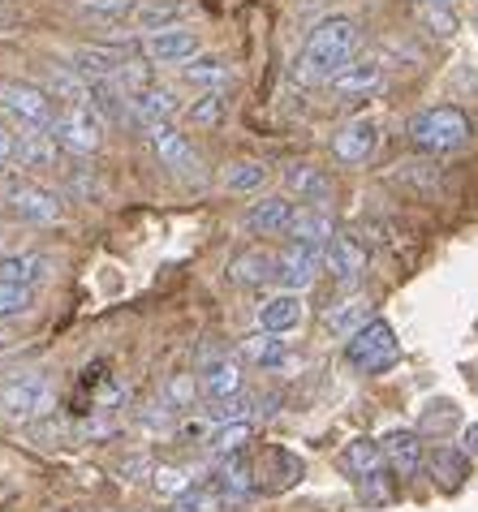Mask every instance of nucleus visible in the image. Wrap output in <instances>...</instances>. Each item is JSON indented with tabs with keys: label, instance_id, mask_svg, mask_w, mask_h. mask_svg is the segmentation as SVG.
I'll use <instances>...</instances> for the list:
<instances>
[{
	"label": "nucleus",
	"instance_id": "nucleus-1",
	"mask_svg": "<svg viewBox=\"0 0 478 512\" xmlns=\"http://www.w3.org/2000/svg\"><path fill=\"white\" fill-rule=\"evenodd\" d=\"M362 44V26L354 18H323L293 61V78L302 87H323L341 74L345 65H354V52Z\"/></svg>",
	"mask_w": 478,
	"mask_h": 512
},
{
	"label": "nucleus",
	"instance_id": "nucleus-2",
	"mask_svg": "<svg viewBox=\"0 0 478 512\" xmlns=\"http://www.w3.org/2000/svg\"><path fill=\"white\" fill-rule=\"evenodd\" d=\"M405 134H410V142L418 151L427 155H448V151H461L470 142V117L453 104H440V108H423L414 112L410 125H405Z\"/></svg>",
	"mask_w": 478,
	"mask_h": 512
},
{
	"label": "nucleus",
	"instance_id": "nucleus-3",
	"mask_svg": "<svg viewBox=\"0 0 478 512\" xmlns=\"http://www.w3.org/2000/svg\"><path fill=\"white\" fill-rule=\"evenodd\" d=\"M397 358H401V340L384 319H371L358 336L345 340V362L358 375H379L388 366H397Z\"/></svg>",
	"mask_w": 478,
	"mask_h": 512
},
{
	"label": "nucleus",
	"instance_id": "nucleus-4",
	"mask_svg": "<svg viewBox=\"0 0 478 512\" xmlns=\"http://www.w3.org/2000/svg\"><path fill=\"white\" fill-rule=\"evenodd\" d=\"M48 134L56 138V147L91 155V151L104 147V112L91 108V104H74L65 112H56V121L48 125Z\"/></svg>",
	"mask_w": 478,
	"mask_h": 512
},
{
	"label": "nucleus",
	"instance_id": "nucleus-5",
	"mask_svg": "<svg viewBox=\"0 0 478 512\" xmlns=\"http://www.w3.org/2000/svg\"><path fill=\"white\" fill-rule=\"evenodd\" d=\"M52 409V383L48 379H13L5 392H0V414H9L13 422H31L44 418Z\"/></svg>",
	"mask_w": 478,
	"mask_h": 512
},
{
	"label": "nucleus",
	"instance_id": "nucleus-6",
	"mask_svg": "<svg viewBox=\"0 0 478 512\" xmlns=\"http://www.w3.org/2000/svg\"><path fill=\"white\" fill-rule=\"evenodd\" d=\"M0 108L13 112L22 125H52V99L44 87H31V82H0Z\"/></svg>",
	"mask_w": 478,
	"mask_h": 512
},
{
	"label": "nucleus",
	"instance_id": "nucleus-7",
	"mask_svg": "<svg viewBox=\"0 0 478 512\" xmlns=\"http://www.w3.org/2000/svg\"><path fill=\"white\" fill-rule=\"evenodd\" d=\"M319 267H323V250L315 246H289L276 254V284L285 293H302V289H311L315 276H319Z\"/></svg>",
	"mask_w": 478,
	"mask_h": 512
},
{
	"label": "nucleus",
	"instance_id": "nucleus-8",
	"mask_svg": "<svg viewBox=\"0 0 478 512\" xmlns=\"http://www.w3.org/2000/svg\"><path fill=\"white\" fill-rule=\"evenodd\" d=\"M323 272L336 284H358L367 276V246L358 237H341L336 233L328 246H323Z\"/></svg>",
	"mask_w": 478,
	"mask_h": 512
},
{
	"label": "nucleus",
	"instance_id": "nucleus-9",
	"mask_svg": "<svg viewBox=\"0 0 478 512\" xmlns=\"http://www.w3.org/2000/svg\"><path fill=\"white\" fill-rule=\"evenodd\" d=\"M379 147V125L375 117H354L332 134V155L341 164H367Z\"/></svg>",
	"mask_w": 478,
	"mask_h": 512
},
{
	"label": "nucleus",
	"instance_id": "nucleus-10",
	"mask_svg": "<svg viewBox=\"0 0 478 512\" xmlns=\"http://www.w3.org/2000/svg\"><path fill=\"white\" fill-rule=\"evenodd\" d=\"M9 211L22 224H39V229H48V224L61 220V198H56L52 190H44V186L22 181V186L9 190Z\"/></svg>",
	"mask_w": 478,
	"mask_h": 512
},
{
	"label": "nucleus",
	"instance_id": "nucleus-11",
	"mask_svg": "<svg viewBox=\"0 0 478 512\" xmlns=\"http://www.w3.org/2000/svg\"><path fill=\"white\" fill-rule=\"evenodd\" d=\"M147 138H151V151L160 155V164H164V168H173V173L199 181V155H194V147L173 130V125H168V121H156V125L147 130Z\"/></svg>",
	"mask_w": 478,
	"mask_h": 512
},
{
	"label": "nucleus",
	"instance_id": "nucleus-12",
	"mask_svg": "<svg viewBox=\"0 0 478 512\" xmlns=\"http://www.w3.org/2000/svg\"><path fill=\"white\" fill-rule=\"evenodd\" d=\"M293 216H298V207H293L289 194H267L259 203H250L242 224H246V233H255V237H276V233H289Z\"/></svg>",
	"mask_w": 478,
	"mask_h": 512
},
{
	"label": "nucleus",
	"instance_id": "nucleus-13",
	"mask_svg": "<svg viewBox=\"0 0 478 512\" xmlns=\"http://www.w3.org/2000/svg\"><path fill=\"white\" fill-rule=\"evenodd\" d=\"M143 56L151 65H186L199 56V35L194 31H156L143 39Z\"/></svg>",
	"mask_w": 478,
	"mask_h": 512
},
{
	"label": "nucleus",
	"instance_id": "nucleus-14",
	"mask_svg": "<svg viewBox=\"0 0 478 512\" xmlns=\"http://www.w3.org/2000/svg\"><path fill=\"white\" fill-rule=\"evenodd\" d=\"M332 95L336 99H345V104H354V99H367V95H375L379 87H384V65L379 61H354V65H345L341 74H336L332 82Z\"/></svg>",
	"mask_w": 478,
	"mask_h": 512
},
{
	"label": "nucleus",
	"instance_id": "nucleus-15",
	"mask_svg": "<svg viewBox=\"0 0 478 512\" xmlns=\"http://www.w3.org/2000/svg\"><path fill=\"white\" fill-rule=\"evenodd\" d=\"M255 319H259L263 332H276V336L293 332V327L306 319L302 293H285V289H280V293H272V297H263L259 310H255Z\"/></svg>",
	"mask_w": 478,
	"mask_h": 512
},
{
	"label": "nucleus",
	"instance_id": "nucleus-16",
	"mask_svg": "<svg viewBox=\"0 0 478 512\" xmlns=\"http://www.w3.org/2000/svg\"><path fill=\"white\" fill-rule=\"evenodd\" d=\"M367 323H371V297H362V293L341 297V302H332L328 310H323V327H328L332 336H341V340L358 336Z\"/></svg>",
	"mask_w": 478,
	"mask_h": 512
},
{
	"label": "nucleus",
	"instance_id": "nucleus-17",
	"mask_svg": "<svg viewBox=\"0 0 478 512\" xmlns=\"http://www.w3.org/2000/svg\"><path fill=\"white\" fill-rule=\"evenodd\" d=\"M177 112H181V104L168 87H143L130 95V121H138L143 130H151L156 121H173Z\"/></svg>",
	"mask_w": 478,
	"mask_h": 512
},
{
	"label": "nucleus",
	"instance_id": "nucleus-18",
	"mask_svg": "<svg viewBox=\"0 0 478 512\" xmlns=\"http://www.w3.org/2000/svg\"><path fill=\"white\" fill-rule=\"evenodd\" d=\"M199 388H203V396H207L212 405L229 401V396L242 392V366H237L233 358H212V362H203V366H199Z\"/></svg>",
	"mask_w": 478,
	"mask_h": 512
},
{
	"label": "nucleus",
	"instance_id": "nucleus-19",
	"mask_svg": "<svg viewBox=\"0 0 478 512\" xmlns=\"http://www.w3.org/2000/svg\"><path fill=\"white\" fill-rule=\"evenodd\" d=\"M379 444H384V457H388L392 474L414 478L418 469H423V439H418V431H388Z\"/></svg>",
	"mask_w": 478,
	"mask_h": 512
},
{
	"label": "nucleus",
	"instance_id": "nucleus-20",
	"mask_svg": "<svg viewBox=\"0 0 478 512\" xmlns=\"http://www.w3.org/2000/svg\"><path fill=\"white\" fill-rule=\"evenodd\" d=\"M212 487L224 495V500H246V495L259 491L255 465H250L242 452H237V457H224V461L216 465V482H212Z\"/></svg>",
	"mask_w": 478,
	"mask_h": 512
},
{
	"label": "nucleus",
	"instance_id": "nucleus-21",
	"mask_svg": "<svg viewBox=\"0 0 478 512\" xmlns=\"http://www.w3.org/2000/svg\"><path fill=\"white\" fill-rule=\"evenodd\" d=\"M332 237H336V224H332L328 211H323V207H298V216H293V224H289V241H293V246L323 250Z\"/></svg>",
	"mask_w": 478,
	"mask_h": 512
},
{
	"label": "nucleus",
	"instance_id": "nucleus-22",
	"mask_svg": "<svg viewBox=\"0 0 478 512\" xmlns=\"http://www.w3.org/2000/svg\"><path fill=\"white\" fill-rule=\"evenodd\" d=\"M285 190L289 194H298L302 203H311V207H323L332 198V181L323 168L315 164H289L285 168Z\"/></svg>",
	"mask_w": 478,
	"mask_h": 512
},
{
	"label": "nucleus",
	"instance_id": "nucleus-23",
	"mask_svg": "<svg viewBox=\"0 0 478 512\" xmlns=\"http://www.w3.org/2000/svg\"><path fill=\"white\" fill-rule=\"evenodd\" d=\"M190 5L186 0H151V5H138L134 9V26L138 31H147V35H156V31H177L181 22L190 18Z\"/></svg>",
	"mask_w": 478,
	"mask_h": 512
},
{
	"label": "nucleus",
	"instance_id": "nucleus-24",
	"mask_svg": "<svg viewBox=\"0 0 478 512\" xmlns=\"http://www.w3.org/2000/svg\"><path fill=\"white\" fill-rule=\"evenodd\" d=\"M52 272V263L44 254H0V280L5 284H22V289H35V284H44Z\"/></svg>",
	"mask_w": 478,
	"mask_h": 512
},
{
	"label": "nucleus",
	"instance_id": "nucleus-25",
	"mask_svg": "<svg viewBox=\"0 0 478 512\" xmlns=\"http://www.w3.org/2000/svg\"><path fill=\"white\" fill-rule=\"evenodd\" d=\"M341 469L349 478H371V474H384L388 469V457H384V444H375V439H354L345 452H341Z\"/></svg>",
	"mask_w": 478,
	"mask_h": 512
},
{
	"label": "nucleus",
	"instance_id": "nucleus-26",
	"mask_svg": "<svg viewBox=\"0 0 478 512\" xmlns=\"http://www.w3.org/2000/svg\"><path fill=\"white\" fill-rule=\"evenodd\" d=\"M69 61H74V69L82 78H104V82H112L125 65H130L125 52H117V48H78Z\"/></svg>",
	"mask_w": 478,
	"mask_h": 512
},
{
	"label": "nucleus",
	"instance_id": "nucleus-27",
	"mask_svg": "<svg viewBox=\"0 0 478 512\" xmlns=\"http://www.w3.org/2000/svg\"><path fill=\"white\" fill-rule=\"evenodd\" d=\"M181 78L190 82V87H199V91H220L233 82V69L220 61V56H194V65H181Z\"/></svg>",
	"mask_w": 478,
	"mask_h": 512
},
{
	"label": "nucleus",
	"instance_id": "nucleus-28",
	"mask_svg": "<svg viewBox=\"0 0 478 512\" xmlns=\"http://www.w3.org/2000/svg\"><path fill=\"white\" fill-rule=\"evenodd\" d=\"M229 280L233 284L276 280V254H267V250H242L237 259H229Z\"/></svg>",
	"mask_w": 478,
	"mask_h": 512
},
{
	"label": "nucleus",
	"instance_id": "nucleus-29",
	"mask_svg": "<svg viewBox=\"0 0 478 512\" xmlns=\"http://www.w3.org/2000/svg\"><path fill=\"white\" fill-rule=\"evenodd\" d=\"M427 469H431V478H440V487H461V482L470 478V457L461 448L444 444L427 457Z\"/></svg>",
	"mask_w": 478,
	"mask_h": 512
},
{
	"label": "nucleus",
	"instance_id": "nucleus-30",
	"mask_svg": "<svg viewBox=\"0 0 478 512\" xmlns=\"http://www.w3.org/2000/svg\"><path fill=\"white\" fill-rule=\"evenodd\" d=\"M18 168H52L56 164V138L44 134H22L13 142V155H9Z\"/></svg>",
	"mask_w": 478,
	"mask_h": 512
},
{
	"label": "nucleus",
	"instance_id": "nucleus-31",
	"mask_svg": "<svg viewBox=\"0 0 478 512\" xmlns=\"http://www.w3.org/2000/svg\"><path fill=\"white\" fill-rule=\"evenodd\" d=\"M267 177H272V168H267L263 160H237L224 168V190L233 194H255L267 186Z\"/></svg>",
	"mask_w": 478,
	"mask_h": 512
},
{
	"label": "nucleus",
	"instance_id": "nucleus-32",
	"mask_svg": "<svg viewBox=\"0 0 478 512\" xmlns=\"http://www.w3.org/2000/svg\"><path fill=\"white\" fill-rule=\"evenodd\" d=\"M285 353H289L285 340H280L276 332H263V327L255 336L242 340V358H250L255 366H280V362H285Z\"/></svg>",
	"mask_w": 478,
	"mask_h": 512
},
{
	"label": "nucleus",
	"instance_id": "nucleus-33",
	"mask_svg": "<svg viewBox=\"0 0 478 512\" xmlns=\"http://www.w3.org/2000/svg\"><path fill=\"white\" fill-rule=\"evenodd\" d=\"M194 396H203L199 375H173L160 388V405L168 409V414H181V409H194Z\"/></svg>",
	"mask_w": 478,
	"mask_h": 512
},
{
	"label": "nucleus",
	"instance_id": "nucleus-34",
	"mask_svg": "<svg viewBox=\"0 0 478 512\" xmlns=\"http://www.w3.org/2000/svg\"><path fill=\"white\" fill-rule=\"evenodd\" d=\"M207 444H212V452H216L220 461H224V457H237V452L250 444V422H224V426H212Z\"/></svg>",
	"mask_w": 478,
	"mask_h": 512
},
{
	"label": "nucleus",
	"instance_id": "nucleus-35",
	"mask_svg": "<svg viewBox=\"0 0 478 512\" xmlns=\"http://www.w3.org/2000/svg\"><path fill=\"white\" fill-rule=\"evenodd\" d=\"M151 478H156V495H168V500H181L194 487L190 469H181V465H160Z\"/></svg>",
	"mask_w": 478,
	"mask_h": 512
},
{
	"label": "nucleus",
	"instance_id": "nucleus-36",
	"mask_svg": "<svg viewBox=\"0 0 478 512\" xmlns=\"http://www.w3.org/2000/svg\"><path fill=\"white\" fill-rule=\"evenodd\" d=\"M255 405H259V396L237 392V396H229V401L212 405V422H216V426H224V422H250V414H255Z\"/></svg>",
	"mask_w": 478,
	"mask_h": 512
},
{
	"label": "nucleus",
	"instance_id": "nucleus-37",
	"mask_svg": "<svg viewBox=\"0 0 478 512\" xmlns=\"http://www.w3.org/2000/svg\"><path fill=\"white\" fill-rule=\"evenodd\" d=\"M173 512H224V495L216 487H190L173 504Z\"/></svg>",
	"mask_w": 478,
	"mask_h": 512
},
{
	"label": "nucleus",
	"instance_id": "nucleus-38",
	"mask_svg": "<svg viewBox=\"0 0 478 512\" xmlns=\"http://www.w3.org/2000/svg\"><path fill=\"white\" fill-rule=\"evenodd\" d=\"M31 306H35V289H22V284L0 280V319H18Z\"/></svg>",
	"mask_w": 478,
	"mask_h": 512
},
{
	"label": "nucleus",
	"instance_id": "nucleus-39",
	"mask_svg": "<svg viewBox=\"0 0 478 512\" xmlns=\"http://www.w3.org/2000/svg\"><path fill=\"white\" fill-rule=\"evenodd\" d=\"M186 117L194 125H220V117H224V95L220 91H207L203 99H194V104L186 108Z\"/></svg>",
	"mask_w": 478,
	"mask_h": 512
},
{
	"label": "nucleus",
	"instance_id": "nucleus-40",
	"mask_svg": "<svg viewBox=\"0 0 478 512\" xmlns=\"http://www.w3.org/2000/svg\"><path fill=\"white\" fill-rule=\"evenodd\" d=\"M418 18H423L431 26V35H440V39H448L457 31V18L448 13V5H418Z\"/></svg>",
	"mask_w": 478,
	"mask_h": 512
},
{
	"label": "nucleus",
	"instance_id": "nucleus-41",
	"mask_svg": "<svg viewBox=\"0 0 478 512\" xmlns=\"http://www.w3.org/2000/svg\"><path fill=\"white\" fill-rule=\"evenodd\" d=\"M358 491H362V500H367V504H388V500H392V482H388V474L362 478V482H358Z\"/></svg>",
	"mask_w": 478,
	"mask_h": 512
},
{
	"label": "nucleus",
	"instance_id": "nucleus-42",
	"mask_svg": "<svg viewBox=\"0 0 478 512\" xmlns=\"http://www.w3.org/2000/svg\"><path fill=\"white\" fill-rule=\"evenodd\" d=\"M78 5L91 9V13H108V18H112V13H130L134 0H78Z\"/></svg>",
	"mask_w": 478,
	"mask_h": 512
},
{
	"label": "nucleus",
	"instance_id": "nucleus-43",
	"mask_svg": "<svg viewBox=\"0 0 478 512\" xmlns=\"http://www.w3.org/2000/svg\"><path fill=\"white\" fill-rule=\"evenodd\" d=\"M147 469H151L147 457H134V461H125V465H121V474H147Z\"/></svg>",
	"mask_w": 478,
	"mask_h": 512
},
{
	"label": "nucleus",
	"instance_id": "nucleus-44",
	"mask_svg": "<svg viewBox=\"0 0 478 512\" xmlns=\"http://www.w3.org/2000/svg\"><path fill=\"white\" fill-rule=\"evenodd\" d=\"M9 155H13V138H9L5 130H0V164H5V160H9Z\"/></svg>",
	"mask_w": 478,
	"mask_h": 512
},
{
	"label": "nucleus",
	"instance_id": "nucleus-45",
	"mask_svg": "<svg viewBox=\"0 0 478 512\" xmlns=\"http://www.w3.org/2000/svg\"><path fill=\"white\" fill-rule=\"evenodd\" d=\"M466 444H470V452L478 457V426H470V435H466Z\"/></svg>",
	"mask_w": 478,
	"mask_h": 512
},
{
	"label": "nucleus",
	"instance_id": "nucleus-46",
	"mask_svg": "<svg viewBox=\"0 0 478 512\" xmlns=\"http://www.w3.org/2000/svg\"><path fill=\"white\" fill-rule=\"evenodd\" d=\"M418 5H453V0H418Z\"/></svg>",
	"mask_w": 478,
	"mask_h": 512
},
{
	"label": "nucleus",
	"instance_id": "nucleus-47",
	"mask_svg": "<svg viewBox=\"0 0 478 512\" xmlns=\"http://www.w3.org/2000/svg\"><path fill=\"white\" fill-rule=\"evenodd\" d=\"M0 349H5V336H0Z\"/></svg>",
	"mask_w": 478,
	"mask_h": 512
}]
</instances>
